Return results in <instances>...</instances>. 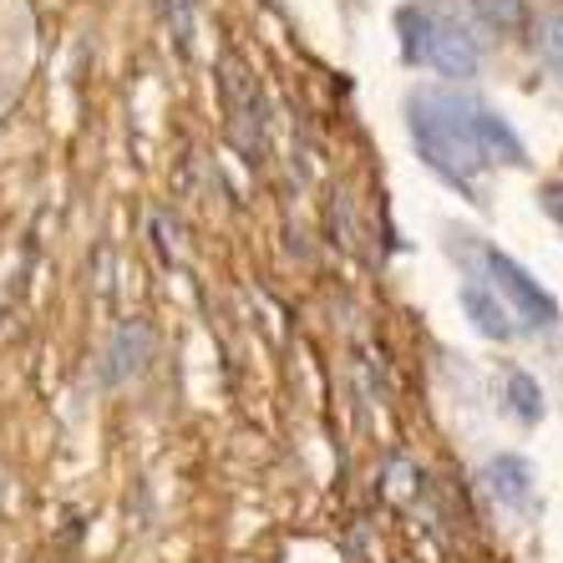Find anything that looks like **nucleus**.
I'll return each mask as SVG.
<instances>
[{
    "label": "nucleus",
    "mask_w": 563,
    "mask_h": 563,
    "mask_svg": "<svg viewBox=\"0 0 563 563\" xmlns=\"http://www.w3.org/2000/svg\"><path fill=\"white\" fill-rule=\"evenodd\" d=\"M472 15L483 21L487 31H498V36H523L528 31V0H467Z\"/></svg>",
    "instance_id": "7"
},
{
    "label": "nucleus",
    "mask_w": 563,
    "mask_h": 563,
    "mask_svg": "<svg viewBox=\"0 0 563 563\" xmlns=\"http://www.w3.org/2000/svg\"><path fill=\"white\" fill-rule=\"evenodd\" d=\"M483 483L487 493L503 503V508H518L523 512L528 503H533V487H538V472L528 457H518V452H503V457H493L483 467Z\"/></svg>",
    "instance_id": "5"
},
{
    "label": "nucleus",
    "mask_w": 563,
    "mask_h": 563,
    "mask_svg": "<svg viewBox=\"0 0 563 563\" xmlns=\"http://www.w3.org/2000/svg\"><path fill=\"white\" fill-rule=\"evenodd\" d=\"M483 269H487V289L508 305L512 320H523V330L559 325V300H553L549 289L538 285V279L528 275L512 254H503V250H493V244H487V250H483Z\"/></svg>",
    "instance_id": "3"
},
{
    "label": "nucleus",
    "mask_w": 563,
    "mask_h": 563,
    "mask_svg": "<svg viewBox=\"0 0 563 563\" xmlns=\"http://www.w3.org/2000/svg\"><path fill=\"white\" fill-rule=\"evenodd\" d=\"M538 203H543V213H549L553 223H563V178H553V184H543V194H538Z\"/></svg>",
    "instance_id": "10"
},
{
    "label": "nucleus",
    "mask_w": 563,
    "mask_h": 563,
    "mask_svg": "<svg viewBox=\"0 0 563 563\" xmlns=\"http://www.w3.org/2000/svg\"><path fill=\"white\" fill-rule=\"evenodd\" d=\"M533 46H538V56H543V66L563 77V11H543V15H538Z\"/></svg>",
    "instance_id": "9"
},
{
    "label": "nucleus",
    "mask_w": 563,
    "mask_h": 563,
    "mask_svg": "<svg viewBox=\"0 0 563 563\" xmlns=\"http://www.w3.org/2000/svg\"><path fill=\"white\" fill-rule=\"evenodd\" d=\"M396 36H401V56L411 66H427V71H437L446 81H472L477 66H483L477 41L462 26L432 15L427 5H401L396 11Z\"/></svg>",
    "instance_id": "2"
},
{
    "label": "nucleus",
    "mask_w": 563,
    "mask_h": 563,
    "mask_svg": "<svg viewBox=\"0 0 563 563\" xmlns=\"http://www.w3.org/2000/svg\"><path fill=\"white\" fill-rule=\"evenodd\" d=\"M407 128H411V143H417L421 163H427L442 184L457 188L462 198L483 203L477 188H472V178H477L487 163H483V153H477V143H472L467 118H462V92H417L407 102Z\"/></svg>",
    "instance_id": "1"
},
{
    "label": "nucleus",
    "mask_w": 563,
    "mask_h": 563,
    "mask_svg": "<svg viewBox=\"0 0 563 563\" xmlns=\"http://www.w3.org/2000/svg\"><path fill=\"white\" fill-rule=\"evenodd\" d=\"M508 401H512V417L528 421V427L543 421V411H549L543 407V386H538L528 371H508Z\"/></svg>",
    "instance_id": "8"
},
{
    "label": "nucleus",
    "mask_w": 563,
    "mask_h": 563,
    "mask_svg": "<svg viewBox=\"0 0 563 563\" xmlns=\"http://www.w3.org/2000/svg\"><path fill=\"white\" fill-rule=\"evenodd\" d=\"M457 300H462V310H467V320L477 325V335H487V341H512V335H518L508 305H503L487 285H462Z\"/></svg>",
    "instance_id": "6"
},
{
    "label": "nucleus",
    "mask_w": 563,
    "mask_h": 563,
    "mask_svg": "<svg viewBox=\"0 0 563 563\" xmlns=\"http://www.w3.org/2000/svg\"><path fill=\"white\" fill-rule=\"evenodd\" d=\"M462 118H467V132H472V143H477V153H483V163H508V168H528L523 137L512 132V122L503 118L498 107L477 102V97H462Z\"/></svg>",
    "instance_id": "4"
}]
</instances>
